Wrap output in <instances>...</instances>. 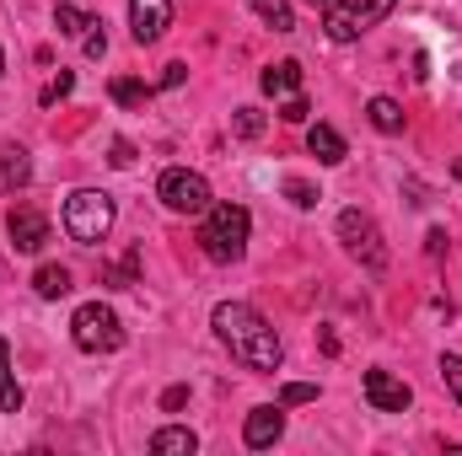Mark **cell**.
<instances>
[{"mask_svg": "<svg viewBox=\"0 0 462 456\" xmlns=\"http://www.w3.org/2000/svg\"><path fill=\"white\" fill-rule=\"evenodd\" d=\"M253 11L274 27V32H291L296 27V11H291V0H253Z\"/></svg>", "mask_w": 462, "mask_h": 456, "instance_id": "cell-21", "label": "cell"}, {"mask_svg": "<svg viewBox=\"0 0 462 456\" xmlns=\"http://www.w3.org/2000/svg\"><path fill=\"white\" fill-rule=\"evenodd\" d=\"M172 27V0H129V32L134 43H156Z\"/></svg>", "mask_w": 462, "mask_h": 456, "instance_id": "cell-11", "label": "cell"}, {"mask_svg": "<svg viewBox=\"0 0 462 456\" xmlns=\"http://www.w3.org/2000/svg\"><path fill=\"white\" fill-rule=\"evenodd\" d=\"M65 231H70V242L97 247V242L114 231V199H108L103 188H76V194L65 199Z\"/></svg>", "mask_w": 462, "mask_h": 456, "instance_id": "cell-3", "label": "cell"}, {"mask_svg": "<svg viewBox=\"0 0 462 456\" xmlns=\"http://www.w3.org/2000/svg\"><path fill=\"white\" fill-rule=\"evenodd\" d=\"M339 236H345L349 258H355L371 279H382V274H387V242H382V231H376V221H371V215L345 210V215H339Z\"/></svg>", "mask_w": 462, "mask_h": 456, "instance_id": "cell-7", "label": "cell"}, {"mask_svg": "<svg viewBox=\"0 0 462 456\" xmlns=\"http://www.w3.org/2000/svg\"><path fill=\"white\" fill-rule=\"evenodd\" d=\"M32 290H38L43 301H60V296H70V269H60V263H43V269L32 274Z\"/></svg>", "mask_w": 462, "mask_h": 456, "instance_id": "cell-17", "label": "cell"}, {"mask_svg": "<svg viewBox=\"0 0 462 456\" xmlns=\"http://www.w3.org/2000/svg\"><path fill=\"white\" fill-rule=\"evenodd\" d=\"M360 392H365V403L376 408V414H403L409 403H414V392H409V381L403 376H393V370H365V381H360Z\"/></svg>", "mask_w": 462, "mask_h": 456, "instance_id": "cell-8", "label": "cell"}, {"mask_svg": "<svg viewBox=\"0 0 462 456\" xmlns=\"http://www.w3.org/2000/svg\"><path fill=\"white\" fill-rule=\"evenodd\" d=\"M70 339H76V349H87V354H114V349H124V323H118L114 306L87 301L70 317Z\"/></svg>", "mask_w": 462, "mask_h": 456, "instance_id": "cell-5", "label": "cell"}, {"mask_svg": "<svg viewBox=\"0 0 462 456\" xmlns=\"http://www.w3.org/2000/svg\"><path fill=\"white\" fill-rule=\"evenodd\" d=\"M441 247H447V231H430V236H425V252L441 258Z\"/></svg>", "mask_w": 462, "mask_h": 456, "instance_id": "cell-32", "label": "cell"}, {"mask_svg": "<svg viewBox=\"0 0 462 456\" xmlns=\"http://www.w3.org/2000/svg\"><path fill=\"white\" fill-rule=\"evenodd\" d=\"M365 118H371L382 134H403V108H398L393 97H371V103H365Z\"/></svg>", "mask_w": 462, "mask_h": 456, "instance_id": "cell-18", "label": "cell"}, {"mask_svg": "<svg viewBox=\"0 0 462 456\" xmlns=\"http://www.w3.org/2000/svg\"><path fill=\"white\" fill-rule=\"evenodd\" d=\"M108 92H114L118 108H140V103H151V92H156V87H145V81H134V76H118Z\"/></svg>", "mask_w": 462, "mask_h": 456, "instance_id": "cell-20", "label": "cell"}, {"mask_svg": "<svg viewBox=\"0 0 462 456\" xmlns=\"http://www.w3.org/2000/svg\"><path fill=\"white\" fill-rule=\"evenodd\" d=\"M70 87H76V76H70V70H60V76L43 87V108H54L60 97H70Z\"/></svg>", "mask_w": 462, "mask_h": 456, "instance_id": "cell-27", "label": "cell"}, {"mask_svg": "<svg viewBox=\"0 0 462 456\" xmlns=\"http://www.w3.org/2000/svg\"><path fill=\"white\" fill-rule=\"evenodd\" d=\"M285 199H291L296 210H318V199H323V194H318L307 178H285Z\"/></svg>", "mask_w": 462, "mask_h": 456, "instance_id": "cell-23", "label": "cell"}, {"mask_svg": "<svg viewBox=\"0 0 462 456\" xmlns=\"http://www.w3.org/2000/svg\"><path fill=\"white\" fill-rule=\"evenodd\" d=\"M247 231H253V215L242 205H210L199 226V247L210 263H236L247 252Z\"/></svg>", "mask_w": 462, "mask_h": 456, "instance_id": "cell-2", "label": "cell"}, {"mask_svg": "<svg viewBox=\"0 0 462 456\" xmlns=\"http://www.w3.org/2000/svg\"><path fill=\"white\" fill-rule=\"evenodd\" d=\"M27 178H32V156H27V145H0V194H16V188H27Z\"/></svg>", "mask_w": 462, "mask_h": 456, "instance_id": "cell-12", "label": "cell"}, {"mask_svg": "<svg viewBox=\"0 0 462 456\" xmlns=\"http://www.w3.org/2000/svg\"><path fill=\"white\" fill-rule=\"evenodd\" d=\"M301 403H318V387L312 381H285L280 387V408H301Z\"/></svg>", "mask_w": 462, "mask_h": 456, "instance_id": "cell-24", "label": "cell"}, {"mask_svg": "<svg viewBox=\"0 0 462 456\" xmlns=\"http://www.w3.org/2000/svg\"><path fill=\"white\" fill-rule=\"evenodd\" d=\"M441 376H447V392L462 403V354H441Z\"/></svg>", "mask_w": 462, "mask_h": 456, "instance_id": "cell-25", "label": "cell"}, {"mask_svg": "<svg viewBox=\"0 0 462 456\" xmlns=\"http://www.w3.org/2000/svg\"><path fill=\"white\" fill-rule=\"evenodd\" d=\"M0 70H5V54H0Z\"/></svg>", "mask_w": 462, "mask_h": 456, "instance_id": "cell-33", "label": "cell"}, {"mask_svg": "<svg viewBox=\"0 0 462 456\" xmlns=\"http://www.w3.org/2000/svg\"><path fill=\"white\" fill-rule=\"evenodd\" d=\"M258 87H263V97L285 103V97L301 92V65H296V59H280V65H269V70L258 76Z\"/></svg>", "mask_w": 462, "mask_h": 456, "instance_id": "cell-13", "label": "cell"}, {"mask_svg": "<svg viewBox=\"0 0 462 456\" xmlns=\"http://www.w3.org/2000/svg\"><path fill=\"white\" fill-rule=\"evenodd\" d=\"M280 435H285V408H280V403H258V408L247 414V424H242L247 451H269Z\"/></svg>", "mask_w": 462, "mask_h": 456, "instance_id": "cell-10", "label": "cell"}, {"mask_svg": "<svg viewBox=\"0 0 462 456\" xmlns=\"http://www.w3.org/2000/svg\"><path fill=\"white\" fill-rule=\"evenodd\" d=\"M5 236H11L16 252H43V247H49V215L32 210V205H16V210L5 215Z\"/></svg>", "mask_w": 462, "mask_h": 456, "instance_id": "cell-9", "label": "cell"}, {"mask_svg": "<svg viewBox=\"0 0 462 456\" xmlns=\"http://www.w3.org/2000/svg\"><path fill=\"white\" fill-rule=\"evenodd\" d=\"M156 199H162L172 215H205V210L216 205L210 183H205L199 172H189V167H167V172L156 178Z\"/></svg>", "mask_w": 462, "mask_h": 456, "instance_id": "cell-6", "label": "cell"}, {"mask_svg": "<svg viewBox=\"0 0 462 456\" xmlns=\"http://www.w3.org/2000/svg\"><path fill=\"white\" fill-rule=\"evenodd\" d=\"M307 150H312L323 167H339V161L349 156V150H345V134H339L334 123H312V129H307Z\"/></svg>", "mask_w": 462, "mask_h": 456, "instance_id": "cell-14", "label": "cell"}, {"mask_svg": "<svg viewBox=\"0 0 462 456\" xmlns=\"http://www.w3.org/2000/svg\"><path fill=\"white\" fill-rule=\"evenodd\" d=\"M183 403H189V387H167V392H162V408H167V414H178Z\"/></svg>", "mask_w": 462, "mask_h": 456, "instance_id": "cell-31", "label": "cell"}, {"mask_svg": "<svg viewBox=\"0 0 462 456\" xmlns=\"http://www.w3.org/2000/svg\"><path fill=\"white\" fill-rule=\"evenodd\" d=\"M0 408L5 414H22V381L11 376V349L0 339Z\"/></svg>", "mask_w": 462, "mask_h": 456, "instance_id": "cell-19", "label": "cell"}, {"mask_svg": "<svg viewBox=\"0 0 462 456\" xmlns=\"http://www.w3.org/2000/svg\"><path fill=\"white\" fill-rule=\"evenodd\" d=\"M81 49H87V59H103V54H108V32H103V22H92V27H87Z\"/></svg>", "mask_w": 462, "mask_h": 456, "instance_id": "cell-26", "label": "cell"}, {"mask_svg": "<svg viewBox=\"0 0 462 456\" xmlns=\"http://www.w3.org/2000/svg\"><path fill=\"white\" fill-rule=\"evenodd\" d=\"M210 328H216V339L226 343L242 365H253V370H280L285 343H280V333L258 317V306H247V301H221V306L210 312Z\"/></svg>", "mask_w": 462, "mask_h": 456, "instance_id": "cell-1", "label": "cell"}, {"mask_svg": "<svg viewBox=\"0 0 462 456\" xmlns=\"http://www.w3.org/2000/svg\"><path fill=\"white\" fill-rule=\"evenodd\" d=\"M108 161H114V167H134V145H129V140H114V145H108Z\"/></svg>", "mask_w": 462, "mask_h": 456, "instance_id": "cell-29", "label": "cell"}, {"mask_svg": "<svg viewBox=\"0 0 462 456\" xmlns=\"http://www.w3.org/2000/svg\"><path fill=\"white\" fill-rule=\"evenodd\" d=\"M307 114H312V108H307V97H301V92L280 103V118H285V123H307Z\"/></svg>", "mask_w": 462, "mask_h": 456, "instance_id": "cell-28", "label": "cell"}, {"mask_svg": "<svg viewBox=\"0 0 462 456\" xmlns=\"http://www.w3.org/2000/svg\"><path fill=\"white\" fill-rule=\"evenodd\" d=\"M312 5H328V0H312Z\"/></svg>", "mask_w": 462, "mask_h": 456, "instance_id": "cell-34", "label": "cell"}, {"mask_svg": "<svg viewBox=\"0 0 462 456\" xmlns=\"http://www.w3.org/2000/svg\"><path fill=\"white\" fill-rule=\"evenodd\" d=\"M183 76H189V65H167L156 87H162V92H172V87H183Z\"/></svg>", "mask_w": 462, "mask_h": 456, "instance_id": "cell-30", "label": "cell"}, {"mask_svg": "<svg viewBox=\"0 0 462 456\" xmlns=\"http://www.w3.org/2000/svg\"><path fill=\"white\" fill-rule=\"evenodd\" d=\"M92 22H97V16H92V11H81L76 0H60V5H54V27H60L65 38H87V27H92Z\"/></svg>", "mask_w": 462, "mask_h": 456, "instance_id": "cell-16", "label": "cell"}, {"mask_svg": "<svg viewBox=\"0 0 462 456\" xmlns=\"http://www.w3.org/2000/svg\"><path fill=\"white\" fill-rule=\"evenodd\" d=\"M387 16H393V0H328L323 5V32L334 43H355Z\"/></svg>", "mask_w": 462, "mask_h": 456, "instance_id": "cell-4", "label": "cell"}, {"mask_svg": "<svg viewBox=\"0 0 462 456\" xmlns=\"http://www.w3.org/2000/svg\"><path fill=\"white\" fill-rule=\"evenodd\" d=\"M231 134L236 140H258L263 134V108H236L231 114Z\"/></svg>", "mask_w": 462, "mask_h": 456, "instance_id": "cell-22", "label": "cell"}, {"mask_svg": "<svg viewBox=\"0 0 462 456\" xmlns=\"http://www.w3.org/2000/svg\"><path fill=\"white\" fill-rule=\"evenodd\" d=\"M151 451H156V456H194V451H199V435H194V430H183V424H167V430H156V435H151Z\"/></svg>", "mask_w": 462, "mask_h": 456, "instance_id": "cell-15", "label": "cell"}]
</instances>
